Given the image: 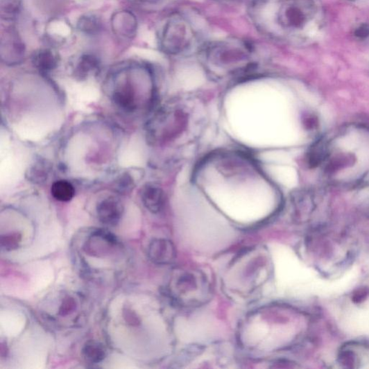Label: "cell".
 Here are the masks:
<instances>
[{
  "instance_id": "6da1fadb",
  "label": "cell",
  "mask_w": 369,
  "mask_h": 369,
  "mask_svg": "<svg viewBox=\"0 0 369 369\" xmlns=\"http://www.w3.org/2000/svg\"><path fill=\"white\" fill-rule=\"evenodd\" d=\"M318 13L315 0H254L248 10L258 31L280 41L301 38Z\"/></svg>"
},
{
  "instance_id": "7a4b0ae2",
  "label": "cell",
  "mask_w": 369,
  "mask_h": 369,
  "mask_svg": "<svg viewBox=\"0 0 369 369\" xmlns=\"http://www.w3.org/2000/svg\"><path fill=\"white\" fill-rule=\"evenodd\" d=\"M201 56L210 67L243 72L254 65L255 49L248 42L237 39L214 42L203 46Z\"/></svg>"
},
{
  "instance_id": "3957f363",
  "label": "cell",
  "mask_w": 369,
  "mask_h": 369,
  "mask_svg": "<svg viewBox=\"0 0 369 369\" xmlns=\"http://www.w3.org/2000/svg\"><path fill=\"white\" fill-rule=\"evenodd\" d=\"M196 38L191 23L187 17L175 15L162 28L160 43L165 53L177 55L191 49Z\"/></svg>"
},
{
  "instance_id": "277c9868",
  "label": "cell",
  "mask_w": 369,
  "mask_h": 369,
  "mask_svg": "<svg viewBox=\"0 0 369 369\" xmlns=\"http://www.w3.org/2000/svg\"><path fill=\"white\" fill-rule=\"evenodd\" d=\"M186 121V117L179 110H161L149 125L148 137L154 143L171 139L182 130Z\"/></svg>"
},
{
  "instance_id": "5b68a950",
  "label": "cell",
  "mask_w": 369,
  "mask_h": 369,
  "mask_svg": "<svg viewBox=\"0 0 369 369\" xmlns=\"http://www.w3.org/2000/svg\"><path fill=\"white\" fill-rule=\"evenodd\" d=\"M174 284V294L180 302L188 304H199L208 292L204 277L196 271L183 272L177 277Z\"/></svg>"
},
{
  "instance_id": "8992f818",
  "label": "cell",
  "mask_w": 369,
  "mask_h": 369,
  "mask_svg": "<svg viewBox=\"0 0 369 369\" xmlns=\"http://www.w3.org/2000/svg\"><path fill=\"white\" fill-rule=\"evenodd\" d=\"M112 101L126 112H133L137 108V91L127 78L118 80L112 92Z\"/></svg>"
},
{
  "instance_id": "52a82bcc",
  "label": "cell",
  "mask_w": 369,
  "mask_h": 369,
  "mask_svg": "<svg viewBox=\"0 0 369 369\" xmlns=\"http://www.w3.org/2000/svg\"><path fill=\"white\" fill-rule=\"evenodd\" d=\"M124 208L121 200L115 196H108L101 200L96 207L97 216L101 223L106 226L117 225L123 214Z\"/></svg>"
},
{
  "instance_id": "ba28073f",
  "label": "cell",
  "mask_w": 369,
  "mask_h": 369,
  "mask_svg": "<svg viewBox=\"0 0 369 369\" xmlns=\"http://www.w3.org/2000/svg\"><path fill=\"white\" fill-rule=\"evenodd\" d=\"M148 255L155 264L168 265L175 259L176 250L173 243L168 239H155L149 246Z\"/></svg>"
},
{
  "instance_id": "9c48e42d",
  "label": "cell",
  "mask_w": 369,
  "mask_h": 369,
  "mask_svg": "<svg viewBox=\"0 0 369 369\" xmlns=\"http://www.w3.org/2000/svg\"><path fill=\"white\" fill-rule=\"evenodd\" d=\"M117 244V239L112 233L98 230L89 237L85 248L88 253L101 255L110 252L115 248Z\"/></svg>"
},
{
  "instance_id": "30bf717a",
  "label": "cell",
  "mask_w": 369,
  "mask_h": 369,
  "mask_svg": "<svg viewBox=\"0 0 369 369\" xmlns=\"http://www.w3.org/2000/svg\"><path fill=\"white\" fill-rule=\"evenodd\" d=\"M140 196L143 205L151 212L157 214L163 209L164 193L157 184H146L141 190Z\"/></svg>"
},
{
  "instance_id": "8fae6325",
  "label": "cell",
  "mask_w": 369,
  "mask_h": 369,
  "mask_svg": "<svg viewBox=\"0 0 369 369\" xmlns=\"http://www.w3.org/2000/svg\"><path fill=\"white\" fill-rule=\"evenodd\" d=\"M316 193L308 190L300 191L292 196V205L298 217H307L317 207Z\"/></svg>"
},
{
  "instance_id": "7c38bea8",
  "label": "cell",
  "mask_w": 369,
  "mask_h": 369,
  "mask_svg": "<svg viewBox=\"0 0 369 369\" xmlns=\"http://www.w3.org/2000/svg\"><path fill=\"white\" fill-rule=\"evenodd\" d=\"M329 153V140L321 137L314 142L307 154V162L309 168L316 169L322 166Z\"/></svg>"
},
{
  "instance_id": "4fadbf2b",
  "label": "cell",
  "mask_w": 369,
  "mask_h": 369,
  "mask_svg": "<svg viewBox=\"0 0 369 369\" xmlns=\"http://www.w3.org/2000/svg\"><path fill=\"white\" fill-rule=\"evenodd\" d=\"M52 171L51 162L45 158L37 159L27 171L26 178L34 184L45 183L50 177Z\"/></svg>"
},
{
  "instance_id": "5bb4252c",
  "label": "cell",
  "mask_w": 369,
  "mask_h": 369,
  "mask_svg": "<svg viewBox=\"0 0 369 369\" xmlns=\"http://www.w3.org/2000/svg\"><path fill=\"white\" fill-rule=\"evenodd\" d=\"M33 64L40 71H50L58 67V58L53 51L44 49L34 54Z\"/></svg>"
},
{
  "instance_id": "9a60e30c",
  "label": "cell",
  "mask_w": 369,
  "mask_h": 369,
  "mask_svg": "<svg viewBox=\"0 0 369 369\" xmlns=\"http://www.w3.org/2000/svg\"><path fill=\"white\" fill-rule=\"evenodd\" d=\"M82 354L86 361L90 363H99L105 359L106 350L102 343L96 341H89L84 345Z\"/></svg>"
},
{
  "instance_id": "2e32d148",
  "label": "cell",
  "mask_w": 369,
  "mask_h": 369,
  "mask_svg": "<svg viewBox=\"0 0 369 369\" xmlns=\"http://www.w3.org/2000/svg\"><path fill=\"white\" fill-rule=\"evenodd\" d=\"M51 193L52 196L58 201H70L76 195L75 187L65 180L54 182L51 186Z\"/></svg>"
},
{
  "instance_id": "e0dca14e",
  "label": "cell",
  "mask_w": 369,
  "mask_h": 369,
  "mask_svg": "<svg viewBox=\"0 0 369 369\" xmlns=\"http://www.w3.org/2000/svg\"><path fill=\"white\" fill-rule=\"evenodd\" d=\"M99 68V62L91 55H85L78 63L76 69V78L83 80L96 72Z\"/></svg>"
},
{
  "instance_id": "ac0fdd59",
  "label": "cell",
  "mask_w": 369,
  "mask_h": 369,
  "mask_svg": "<svg viewBox=\"0 0 369 369\" xmlns=\"http://www.w3.org/2000/svg\"><path fill=\"white\" fill-rule=\"evenodd\" d=\"M101 27V22L94 15H85L82 17L78 22V28L87 34H95Z\"/></svg>"
},
{
  "instance_id": "d6986e66",
  "label": "cell",
  "mask_w": 369,
  "mask_h": 369,
  "mask_svg": "<svg viewBox=\"0 0 369 369\" xmlns=\"http://www.w3.org/2000/svg\"><path fill=\"white\" fill-rule=\"evenodd\" d=\"M22 242V235L18 233H11L2 236L1 246L7 250L16 249Z\"/></svg>"
},
{
  "instance_id": "ffe728a7",
  "label": "cell",
  "mask_w": 369,
  "mask_h": 369,
  "mask_svg": "<svg viewBox=\"0 0 369 369\" xmlns=\"http://www.w3.org/2000/svg\"><path fill=\"white\" fill-rule=\"evenodd\" d=\"M134 187V180L127 173L123 174L117 182V189L120 193H128Z\"/></svg>"
},
{
  "instance_id": "44dd1931",
  "label": "cell",
  "mask_w": 369,
  "mask_h": 369,
  "mask_svg": "<svg viewBox=\"0 0 369 369\" xmlns=\"http://www.w3.org/2000/svg\"><path fill=\"white\" fill-rule=\"evenodd\" d=\"M354 35L359 40H365L369 37V25L361 24L356 28Z\"/></svg>"
},
{
  "instance_id": "7402d4cb",
  "label": "cell",
  "mask_w": 369,
  "mask_h": 369,
  "mask_svg": "<svg viewBox=\"0 0 369 369\" xmlns=\"http://www.w3.org/2000/svg\"><path fill=\"white\" fill-rule=\"evenodd\" d=\"M304 125L309 130L313 131L314 129L317 128L318 126V118L314 115H307L304 118Z\"/></svg>"
},
{
  "instance_id": "603a6c76",
  "label": "cell",
  "mask_w": 369,
  "mask_h": 369,
  "mask_svg": "<svg viewBox=\"0 0 369 369\" xmlns=\"http://www.w3.org/2000/svg\"><path fill=\"white\" fill-rule=\"evenodd\" d=\"M74 307H75V302H74L73 300L68 299L62 305L60 312L62 314V316H65L71 311Z\"/></svg>"
},
{
  "instance_id": "cb8c5ba5",
  "label": "cell",
  "mask_w": 369,
  "mask_h": 369,
  "mask_svg": "<svg viewBox=\"0 0 369 369\" xmlns=\"http://www.w3.org/2000/svg\"><path fill=\"white\" fill-rule=\"evenodd\" d=\"M141 1L155 3L161 1V0H141Z\"/></svg>"
},
{
  "instance_id": "d4e9b609",
  "label": "cell",
  "mask_w": 369,
  "mask_h": 369,
  "mask_svg": "<svg viewBox=\"0 0 369 369\" xmlns=\"http://www.w3.org/2000/svg\"><path fill=\"white\" fill-rule=\"evenodd\" d=\"M350 1H355V0H350Z\"/></svg>"
}]
</instances>
